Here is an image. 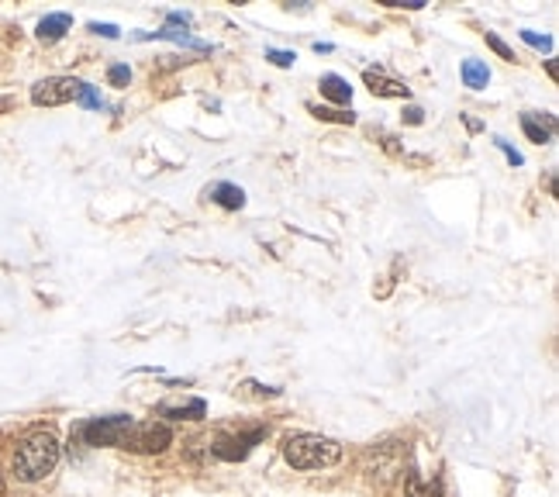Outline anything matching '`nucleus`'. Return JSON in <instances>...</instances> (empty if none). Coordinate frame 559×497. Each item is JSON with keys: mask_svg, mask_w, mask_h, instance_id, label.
<instances>
[{"mask_svg": "<svg viewBox=\"0 0 559 497\" xmlns=\"http://www.w3.org/2000/svg\"><path fill=\"white\" fill-rule=\"evenodd\" d=\"M211 194H214V201L228 211H239L242 204H245V194H242V186H235V184H218Z\"/></svg>", "mask_w": 559, "mask_h": 497, "instance_id": "nucleus-13", "label": "nucleus"}, {"mask_svg": "<svg viewBox=\"0 0 559 497\" xmlns=\"http://www.w3.org/2000/svg\"><path fill=\"white\" fill-rule=\"evenodd\" d=\"M173 443V432L169 425L162 421H132L121 439H118V449H128V452H145V456H156V452H166Z\"/></svg>", "mask_w": 559, "mask_h": 497, "instance_id": "nucleus-3", "label": "nucleus"}, {"mask_svg": "<svg viewBox=\"0 0 559 497\" xmlns=\"http://www.w3.org/2000/svg\"><path fill=\"white\" fill-rule=\"evenodd\" d=\"M0 480H4V476H0Z\"/></svg>", "mask_w": 559, "mask_h": 497, "instance_id": "nucleus-26", "label": "nucleus"}, {"mask_svg": "<svg viewBox=\"0 0 559 497\" xmlns=\"http://www.w3.org/2000/svg\"><path fill=\"white\" fill-rule=\"evenodd\" d=\"M90 31H94V35H104V38H118V28L114 25H97V21H94Z\"/></svg>", "mask_w": 559, "mask_h": 497, "instance_id": "nucleus-24", "label": "nucleus"}, {"mask_svg": "<svg viewBox=\"0 0 559 497\" xmlns=\"http://www.w3.org/2000/svg\"><path fill=\"white\" fill-rule=\"evenodd\" d=\"M284 460L293 470H328L342 460V445L328 435L315 432H293L284 439Z\"/></svg>", "mask_w": 559, "mask_h": 497, "instance_id": "nucleus-2", "label": "nucleus"}, {"mask_svg": "<svg viewBox=\"0 0 559 497\" xmlns=\"http://www.w3.org/2000/svg\"><path fill=\"white\" fill-rule=\"evenodd\" d=\"M267 59L273 62V66H280V70H287V66H293V59L297 55L287 53V49H267Z\"/></svg>", "mask_w": 559, "mask_h": 497, "instance_id": "nucleus-19", "label": "nucleus"}, {"mask_svg": "<svg viewBox=\"0 0 559 497\" xmlns=\"http://www.w3.org/2000/svg\"><path fill=\"white\" fill-rule=\"evenodd\" d=\"M363 79H366V87H370L376 97H394V101H407L411 97V87H404L400 79L387 77L383 70H366Z\"/></svg>", "mask_w": 559, "mask_h": 497, "instance_id": "nucleus-7", "label": "nucleus"}, {"mask_svg": "<svg viewBox=\"0 0 559 497\" xmlns=\"http://www.w3.org/2000/svg\"><path fill=\"white\" fill-rule=\"evenodd\" d=\"M483 38H487V46H490L494 53L501 55V59H507V62H514V53H511V46H507V42L501 38V35H497V31H487Z\"/></svg>", "mask_w": 559, "mask_h": 497, "instance_id": "nucleus-17", "label": "nucleus"}, {"mask_svg": "<svg viewBox=\"0 0 559 497\" xmlns=\"http://www.w3.org/2000/svg\"><path fill=\"white\" fill-rule=\"evenodd\" d=\"M522 128L525 135L538 142V145H546L549 138H553V131H556V121L549 118V114H522Z\"/></svg>", "mask_w": 559, "mask_h": 497, "instance_id": "nucleus-8", "label": "nucleus"}, {"mask_svg": "<svg viewBox=\"0 0 559 497\" xmlns=\"http://www.w3.org/2000/svg\"><path fill=\"white\" fill-rule=\"evenodd\" d=\"M55 463H59V439H55L49 428H35L14 449L11 473L21 484H38V480H45L55 470Z\"/></svg>", "mask_w": 559, "mask_h": 497, "instance_id": "nucleus-1", "label": "nucleus"}, {"mask_svg": "<svg viewBox=\"0 0 559 497\" xmlns=\"http://www.w3.org/2000/svg\"><path fill=\"white\" fill-rule=\"evenodd\" d=\"M132 425L128 415H111V418H94L83 425V439L86 445H118L121 432Z\"/></svg>", "mask_w": 559, "mask_h": 497, "instance_id": "nucleus-5", "label": "nucleus"}, {"mask_svg": "<svg viewBox=\"0 0 559 497\" xmlns=\"http://www.w3.org/2000/svg\"><path fill=\"white\" fill-rule=\"evenodd\" d=\"M107 79H111L114 87H128V79H132V70H128V66H111V70H107Z\"/></svg>", "mask_w": 559, "mask_h": 497, "instance_id": "nucleus-20", "label": "nucleus"}, {"mask_svg": "<svg viewBox=\"0 0 559 497\" xmlns=\"http://www.w3.org/2000/svg\"><path fill=\"white\" fill-rule=\"evenodd\" d=\"M80 87L83 83L73 77H49V79H42V83L31 87V104L62 107V104H70V101L80 97Z\"/></svg>", "mask_w": 559, "mask_h": 497, "instance_id": "nucleus-4", "label": "nucleus"}, {"mask_svg": "<svg viewBox=\"0 0 559 497\" xmlns=\"http://www.w3.org/2000/svg\"><path fill=\"white\" fill-rule=\"evenodd\" d=\"M522 38L532 46V49H542V53H553V38L549 35H535V31H522Z\"/></svg>", "mask_w": 559, "mask_h": 497, "instance_id": "nucleus-18", "label": "nucleus"}, {"mask_svg": "<svg viewBox=\"0 0 559 497\" xmlns=\"http://www.w3.org/2000/svg\"><path fill=\"white\" fill-rule=\"evenodd\" d=\"M138 38H169V42L186 46V49H208V46H204V42H197L193 35H186V31H173V28H162V31H145V35H138Z\"/></svg>", "mask_w": 559, "mask_h": 497, "instance_id": "nucleus-14", "label": "nucleus"}, {"mask_svg": "<svg viewBox=\"0 0 559 497\" xmlns=\"http://www.w3.org/2000/svg\"><path fill=\"white\" fill-rule=\"evenodd\" d=\"M497 149L505 153V156H507V162H511V166H522V162H525V159H522V153H514V149L507 145L505 138H497Z\"/></svg>", "mask_w": 559, "mask_h": 497, "instance_id": "nucleus-22", "label": "nucleus"}, {"mask_svg": "<svg viewBox=\"0 0 559 497\" xmlns=\"http://www.w3.org/2000/svg\"><path fill=\"white\" fill-rule=\"evenodd\" d=\"M308 111H311L315 118H321V121H339V125H352V121H356L352 111H335V107H318V104H311Z\"/></svg>", "mask_w": 559, "mask_h": 497, "instance_id": "nucleus-16", "label": "nucleus"}, {"mask_svg": "<svg viewBox=\"0 0 559 497\" xmlns=\"http://www.w3.org/2000/svg\"><path fill=\"white\" fill-rule=\"evenodd\" d=\"M77 101H80L83 107H94V111H101V107H104V101H101V97H97V94H94L86 83L80 87V97H77Z\"/></svg>", "mask_w": 559, "mask_h": 497, "instance_id": "nucleus-21", "label": "nucleus"}, {"mask_svg": "<svg viewBox=\"0 0 559 497\" xmlns=\"http://www.w3.org/2000/svg\"><path fill=\"white\" fill-rule=\"evenodd\" d=\"M204 411H208V404L204 401H190L186 408H162V418H190V421H197V418H204Z\"/></svg>", "mask_w": 559, "mask_h": 497, "instance_id": "nucleus-15", "label": "nucleus"}, {"mask_svg": "<svg viewBox=\"0 0 559 497\" xmlns=\"http://www.w3.org/2000/svg\"><path fill=\"white\" fill-rule=\"evenodd\" d=\"M404 497H442V484L439 480H422L418 473H407V487H404Z\"/></svg>", "mask_w": 559, "mask_h": 497, "instance_id": "nucleus-12", "label": "nucleus"}, {"mask_svg": "<svg viewBox=\"0 0 559 497\" xmlns=\"http://www.w3.org/2000/svg\"><path fill=\"white\" fill-rule=\"evenodd\" d=\"M390 7H411V11H418V7H425V0H387Z\"/></svg>", "mask_w": 559, "mask_h": 497, "instance_id": "nucleus-25", "label": "nucleus"}, {"mask_svg": "<svg viewBox=\"0 0 559 497\" xmlns=\"http://www.w3.org/2000/svg\"><path fill=\"white\" fill-rule=\"evenodd\" d=\"M459 77H463V83H466L470 90H483V87L490 83V70H487L480 59H466V62L459 66Z\"/></svg>", "mask_w": 559, "mask_h": 497, "instance_id": "nucleus-11", "label": "nucleus"}, {"mask_svg": "<svg viewBox=\"0 0 559 497\" xmlns=\"http://www.w3.org/2000/svg\"><path fill=\"white\" fill-rule=\"evenodd\" d=\"M70 25H73L70 14H45V18L38 21V28H35V35H38L42 42H59V38L70 31Z\"/></svg>", "mask_w": 559, "mask_h": 497, "instance_id": "nucleus-10", "label": "nucleus"}, {"mask_svg": "<svg viewBox=\"0 0 559 497\" xmlns=\"http://www.w3.org/2000/svg\"><path fill=\"white\" fill-rule=\"evenodd\" d=\"M256 443H263V428H252L249 435H235V439H218V443L211 445V452L218 456V460L235 463V460H245Z\"/></svg>", "mask_w": 559, "mask_h": 497, "instance_id": "nucleus-6", "label": "nucleus"}, {"mask_svg": "<svg viewBox=\"0 0 559 497\" xmlns=\"http://www.w3.org/2000/svg\"><path fill=\"white\" fill-rule=\"evenodd\" d=\"M404 121H407V125H422V121H425V111H422V107H407V111H404Z\"/></svg>", "mask_w": 559, "mask_h": 497, "instance_id": "nucleus-23", "label": "nucleus"}, {"mask_svg": "<svg viewBox=\"0 0 559 497\" xmlns=\"http://www.w3.org/2000/svg\"><path fill=\"white\" fill-rule=\"evenodd\" d=\"M318 87H321V97H328L332 104H349V101H352V87H349V79H342L339 73H325Z\"/></svg>", "mask_w": 559, "mask_h": 497, "instance_id": "nucleus-9", "label": "nucleus"}]
</instances>
